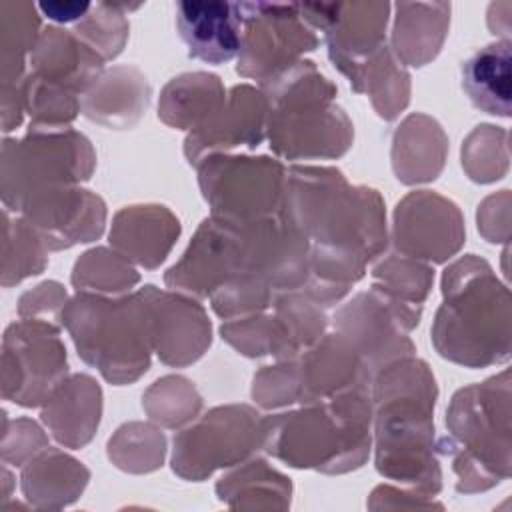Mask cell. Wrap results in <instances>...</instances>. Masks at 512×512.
<instances>
[{
    "label": "cell",
    "instance_id": "cell-1",
    "mask_svg": "<svg viewBox=\"0 0 512 512\" xmlns=\"http://www.w3.org/2000/svg\"><path fill=\"white\" fill-rule=\"evenodd\" d=\"M284 218L310 242L306 286L338 302L386 248V212L374 188L350 186L336 168L292 166Z\"/></svg>",
    "mask_w": 512,
    "mask_h": 512
},
{
    "label": "cell",
    "instance_id": "cell-2",
    "mask_svg": "<svg viewBox=\"0 0 512 512\" xmlns=\"http://www.w3.org/2000/svg\"><path fill=\"white\" fill-rule=\"evenodd\" d=\"M436 396L432 372L414 356L380 368L372 384L376 468L388 478L418 484L426 492L440 488L432 420Z\"/></svg>",
    "mask_w": 512,
    "mask_h": 512
},
{
    "label": "cell",
    "instance_id": "cell-3",
    "mask_svg": "<svg viewBox=\"0 0 512 512\" xmlns=\"http://www.w3.org/2000/svg\"><path fill=\"white\" fill-rule=\"evenodd\" d=\"M444 302L436 312L432 342L440 356L482 368L510 358V294L490 264L466 254L444 270Z\"/></svg>",
    "mask_w": 512,
    "mask_h": 512
},
{
    "label": "cell",
    "instance_id": "cell-4",
    "mask_svg": "<svg viewBox=\"0 0 512 512\" xmlns=\"http://www.w3.org/2000/svg\"><path fill=\"white\" fill-rule=\"evenodd\" d=\"M372 416V394L360 386L300 410L266 416L262 448L296 468L346 472L368 456Z\"/></svg>",
    "mask_w": 512,
    "mask_h": 512
},
{
    "label": "cell",
    "instance_id": "cell-5",
    "mask_svg": "<svg viewBox=\"0 0 512 512\" xmlns=\"http://www.w3.org/2000/svg\"><path fill=\"white\" fill-rule=\"evenodd\" d=\"M260 86L268 100L266 134L278 156L338 158L352 146V122L334 104L336 86L314 62L300 60Z\"/></svg>",
    "mask_w": 512,
    "mask_h": 512
},
{
    "label": "cell",
    "instance_id": "cell-6",
    "mask_svg": "<svg viewBox=\"0 0 512 512\" xmlns=\"http://www.w3.org/2000/svg\"><path fill=\"white\" fill-rule=\"evenodd\" d=\"M78 356L112 384H130L150 366L152 318L148 286L120 298L78 292L60 312Z\"/></svg>",
    "mask_w": 512,
    "mask_h": 512
},
{
    "label": "cell",
    "instance_id": "cell-7",
    "mask_svg": "<svg viewBox=\"0 0 512 512\" xmlns=\"http://www.w3.org/2000/svg\"><path fill=\"white\" fill-rule=\"evenodd\" d=\"M444 452L454 458L458 490H484L510 474V372L458 390L446 414Z\"/></svg>",
    "mask_w": 512,
    "mask_h": 512
},
{
    "label": "cell",
    "instance_id": "cell-8",
    "mask_svg": "<svg viewBox=\"0 0 512 512\" xmlns=\"http://www.w3.org/2000/svg\"><path fill=\"white\" fill-rule=\"evenodd\" d=\"M94 164L96 154L84 134L72 128H30L22 140H4L2 200L8 210H16L34 192L88 180Z\"/></svg>",
    "mask_w": 512,
    "mask_h": 512
},
{
    "label": "cell",
    "instance_id": "cell-9",
    "mask_svg": "<svg viewBox=\"0 0 512 512\" xmlns=\"http://www.w3.org/2000/svg\"><path fill=\"white\" fill-rule=\"evenodd\" d=\"M196 166L200 190L212 208V216L240 224L282 210L286 172L278 160L210 154Z\"/></svg>",
    "mask_w": 512,
    "mask_h": 512
},
{
    "label": "cell",
    "instance_id": "cell-10",
    "mask_svg": "<svg viewBox=\"0 0 512 512\" xmlns=\"http://www.w3.org/2000/svg\"><path fill=\"white\" fill-rule=\"evenodd\" d=\"M242 18V44L236 72L260 84L294 66L318 46L314 28L294 2H236Z\"/></svg>",
    "mask_w": 512,
    "mask_h": 512
},
{
    "label": "cell",
    "instance_id": "cell-11",
    "mask_svg": "<svg viewBox=\"0 0 512 512\" xmlns=\"http://www.w3.org/2000/svg\"><path fill=\"white\" fill-rule=\"evenodd\" d=\"M264 446V418L246 404L218 406L174 436L172 468L182 478L202 480Z\"/></svg>",
    "mask_w": 512,
    "mask_h": 512
},
{
    "label": "cell",
    "instance_id": "cell-12",
    "mask_svg": "<svg viewBox=\"0 0 512 512\" xmlns=\"http://www.w3.org/2000/svg\"><path fill=\"white\" fill-rule=\"evenodd\" d=\"M68 362L60 330L50 320L24 318L4 332L2 396L40 406L66 380Z\"/></svg>",
    "mask_w": 512,
    "mask_h": 512
},
{
    "label": "cell",
    "instance_id": "cell-13",
    "mask_svg": "<svg viewBox=\"0 0 512 512\" xmlns=\"http://www.w3.org/2000/svg\"><path fill=\"white\" fill-rule=\"evenodd\" d=\"M420 314L422 308L370 288L336 312L334 328L354 346L370 374H376L394 360L414 354L406 332L418 326Z\"/></svg>",
    "mask_w": 512,
    "mask_h": 512
},
{
    "label": "cell",
    "instance_id": "cell-14",
    "mask_svg": "<svg viewBox=\"0 0 512 512\" xmlns=\"http://www.w3.org/2000/svg\"><path fill=\"white\" fill-rule=\"evenodd\" d=\"M392 4L366 2H306L302 18L324 32L330 60L350 80L374 52L386 46V26Z\"/></svg>",
    "mask_w": 512,
    "mask_h": 512
},
{
    "label": "cell",
    "instance_id": "cell-15",
    "mask_svg": "<svg viewBox=\"0 0 512 512\" xmlns=\"http://www.w3.org/2000/svg\"><path fill=\"white\" fill-rule=\"evenodd\" d=\"M16 212L40 234L48 250L96 240L106 224L102 198L78 186H56L26 196Z\"/></svg>",
    "mask_w": 512,
    "mask_h": 512
},
{
    "label": "cell",
    "instance_id": "cell-16",
    "mask_svg": "<svg viewBox=\"0 0 512 512\" xmlns=\"http://www.w3.org/2000/svg\"><path fill=\"white\" fill-rule=\"evenodd\" d=\"M464 242V220L454 202L418 190L398 202L394 212V244L400 254L444 262Z\"/></svg>",
    "mask_w": 512,
    "mask_h": 512
},
{
    "label": "cell",
    "instance_id": "cell-17",
    "mask_svg": "<svg viewBox=\"0 0 512 512\" xmlns=\"http://www.w3.org/2000/svg\"><path fill=\"white\" fill-rule=\"evenodd\" d=\"M242 274L240 226L210 216L196 230L182 258L166 272L164 282L194 296H210L226 280Z\"/></svg>",
    "mask_w": 512,
    "mask_h": 512
},
{
    "label": "cell",
    "instance_id": "cell-18",
    "mask_svg": "<svg viewBox=\"0 0 512 512\" xmlns=\"http://www.w3.org/2000/svg\"><path fill=\"white\" fill-rule=\"evenodd\" d=\"M268 100L262 90L240 84L226 94L224 104L202 126L192 130L184 142L190 164L210 154H224L238 146H258L266 136Z\"/></svg>",
    "mask_w": 512,
    "mask_h": 512
},
{
    "label": "cell",
    "instance_id": "cell-19",
    "mask_svg": "<svg viewBox=\"0 0 512 512\" xmlns=\"http://www.w3.org/2000/svg\"><path fill=\"white\" fill-rule=\"evenodd\" d=\"M152 346L158 358L170 366H186L198 360L210 346V320L204 308L178 292H164L148 284Z\"/></svg>",
    "mask_w": 512,
    "mask_h": 512
},
{
    "label": "cell",
    "instance_id": "cell-20",
    "mask_svg": "<svg viewBox=\"0 0 512 512\" xmlns=\"http://www.w3.org/2000/svg\"><path fill=\"white\" fill-rule=\"evenodd\" d=\"M302 404H316L342 392L368 386L370 370L354 346L338 332L324 334L296 356Z\"/></svg>",
    "mask_w": 512,
    "mask_h": 512
},
{
    "label": "cell",
    "instance_id": "cell-21",
    "mask_svg": "<svg viewBox=\"0 0 512 512\" xmlns=\"http://www.w3.org/2000/svg\"><path fill=\"white\" fill-rule=\"evenodd\" d=\"M104 58L72 30L48 26L32 54L30 74L46 84L82 96L104 72Z\"/></svg>",
    "mask_w": 512,
    "mask_h": 512
},
{
    "label": "cell",
    "instance_id": "cell-22",
    "mask_svg": "<svg viewBox=\"0 0 512 512\" xmlns=\"http://www.w3.org/2000/svg\"><path fill=\"white\" fill-rule=\"evenodd\" d=\"M176 28L192 58L224 64L240 54L242 18L234 2H178Z\"/></svg>",
    "mask_w": 512,
    "mask_h": 512
},
{
    "label": "cell",
    "instance_id": "cell-23",
    "mask_svg": "<svg viewBox=\"0 0 512 512\" xmlns=\"http://www.w3.org/2000/svg\"><path fill=\"white\" fill-rule=\"evenodd\" d=\"M178 234L180 222L166 206H126L114 216L110 244L124 258L156 268L166 260Z\"/></svg>",
    "mask_w": 512,
    "mask_h": 512
},
{
    "label": "cell",
    "instance_id": "cell-24",
    "mask_svg": "<svg viewBox=\"0 0 512 512\" xmlns=\"http://www.w3.org/2000/svg\"><path fill=\"white\" fill-rule=\"evenodd\" d=\"M102 414V392L94 378L74 374L44 402L42 420L58 442L80 448L94 436Z\"/></svg>",
    "mask_w": 512,
    "mask_h": 512
},
{
    "label": "cell",
    "instance_id": "cell-25",
    "mask_svg": "<svg viewBox=\"0 0 512 512\" xmlns=\"http://www.w3.org/2000/svg\"><path fill=\"white\" fill-rule=\"evenodd\" d=\"M150 86L144 74L132 66H114L82 94L80 110L108 128H130L144 114Z\"/></svg>",
    "mask_w": 512,
    "mask_h": 512
},
{
    "label": "cell",
    "instance_id": "cell-26",
    "mask_svg": "<svg viewBox=\"0 0 512 512\" xmlns=\"http://www.w3.org/2000/svg\"><path fill=\"white\" fill-rule=\"evenodd\" d=\"M450 2H396L392 54L400 64L424 66L440 52L450 26Z\"/></svg>",
    "mask_w": 512,
    "mask_h": 512
},
{
    "label": "cell",
    "instance_id": "cell-27",
    "mask_svg": "<svg viewBox=\"0 0 512 512\" xmlns=\"http://www.w3.org/2000/svg\"><path fill=\"white\" fill-rule=\"evenodd\" d=\"M392 144V164L400 182H430L442 172L448 138L434 118L426 114L408 116L394 132Z\"/></svg>",
    "mask_w": 512,
    "mask_h": 512
},
{
    "label": "cell",
    "instance_id": "cell-28",
    "mask_svg": "<svg viewBox=\"0 0 512 512\" xmlns=\"http://www.w3.org/2000/svg\"><path fill=\"white\" fill-rule=\"evenodd\" d=\"M510 40H496L462 64V88L470 102L492 116H510Z\"/></svg>",
    "mask_w": 512,
    "mask_h": 512
},
{
    "label": "cell",
    "instance_id": "cell-29",
    "mask_svg": "<svg viewBox=\"0 0 512 512\" xmlns=\"http://www.w3.org/2000/svg\"><path fill=\"white\" fill-rule=\"evenodd\" d=\"M226 92L216 74L188 72L172 78L158 102V116L172 128L196 130L224 104Z\"/></svg>",
    "mask_w": 512,
    "mask_h": 512
},
{
    "label": "cell",
    "instance_id": "cell-30",
    "mask_svg": "<svg viewBox=\"0 0 512 512\" xmlns=\"http://www.w3.org/2000/svg\"><path fill=\"white\" fill-rule=\"evenodd\" d=\"M356 92H366L384 120H394L410 100V76L388 46L374 52L352 74Z\"/></svg>",
    "mask_w": 512,
    "mask_h": 512
},
{
    "label": "cell",
    "instance_id": "cell-31",
    "mask_svg": "<svg viewBox=\"0 0 512 512\" xmlns=\"http://www.w3.org/2000/svg\"><path fill=\"white\" fill-rule=\"evenodd\" d=\"M40 10L32 2L0 4L2 86H20L26 78V56L40 38Z\"/></svg>",
    "mask_w": 512,
    "mask_h": 512
},
{
    "label": "cell",
    "instance_id": "cell-32",
    "mask_svg": "<svg viewBox=\"0 0 512 512\" xmlns=\"http://www.w3.org/2000/svg\"><path fill=\"white\" fill-rule=\"evenodd\" d=\"M88 480V470L60 450L46 448L22 474L26 496H76Z\"/></svg>",
    "mask_w": 512,
    "mask_h": 512
},
{
    "label": "cell",
    "instance_id": "cell-33",
    "mask_svg": "<svg viewBox=\"0 0 512 512\" xmlns=\"http://www.w3.org/2000/svg\"><path fill=\"white\" fill-rule=\"evenodd\" d=\"M140 6L142 4L96 2L90 6L86 16L76 22L72 32L92 50H96L104 60H112L122 52L128 40V12L138 10Z\"/></svg>",
    "mask_w": 512,
    "mask_h": 512
},
{
    "label": "cell",
    "instance_id": "cell-34",
    "mask_svg": "<svg viewBox=\"0 0 512 512\" xmlns=\"http://www.w3.org/2000/svg\"><path fill=\"white\" fill-rule=\"evenodd\" d=\"M46 244L34 226L4 212V254H2V284L12 286L28 276L40 274L46 264Z\"/></svg>",
    "mask_w": 512,
    "mask_h": 512
},
{
    "label": "cell",
    "instance_id": "cell-35",
    "mask_svg": "<svg viewBox=\"0 0 512 512\" xmlns=\"http://www.w3.org/2000/svg\"><path fill=\"white\" fill-rule=\"evenodd\" d=\"M140 274L132 268L128 258L116 250L94 248L82 254L72 272V284L78 292L122 294L138 284Z\"/></svg>",
    "mask_w": 512,
    "mask_h": 512
},
{
    "label": "cell",
    "instance_id": "cell-36",
    "mask_svg": "<svg viewBox=\"0 0 512 512\" xmlns=\"http://www.w3.org/2000/svg\"><path fill=\"white\" fill-rule=\"evenodd\" d=\"M372 276V288L402 304L418 308H422V302L426 300L434 280V272L428 264H422L416 258L404 254H390L378 262L372 270Z\"/></svg>",
    "mask_w": 512,
    "mask_h": 512
},
{
    "label": "cell",
    "instance_id": "cell-37",
    "mask_svg": "<svg viewBox=\"0 0 512 512\" xmlns=\"http://www.w3.org/2000/svg\"><path fill=\"white\" fill-rule=\"evenodd\" d=\"M220 334L230 346H234L244 356L256 358L272 354L278 360H290L284 328L276 316L260 312L240 316L224 322L220 326Z\"/></svg>",
    "mask_w": 512,
    "mask_h": 512
},
{
    "label": "cell",
    "instance_id": "cell-38",
    "mask_svg": "<svg viewBox=\"0 0 512 512\" xmlns=\"http://www.w3.org/2000/svg\"><path fill=\"white\" fill-rule=\"evenodd\" d=\"M166 440L152 424L130 422L116 430L108 442V456L130 472H148L162 464Z\"/></svg>",
    "mask_w": 512,
    "mask_h": 512
},
{
    "label": "cell",
    "instance_id": "cell-39",
    "mask_svg": "<svg viewBox=\"0 0 512 512\" xmlns=\"http://www.w3.org/2000/svg\"><path fill=\"white\" fill-rule=\"evenodd\" d=\"M142 406L154 422L176 428L196 418L202 408V398L190 380L166 376L146 390Z\"/></svg>",
    "mask_w": 512,
    "mask_h": 512
},
{
    "label": "cell",
    "instance_id": "cell-40",
    "mask_svg": "<svg viewBox=\"0 0 512 512\" xmlns=\"http://www.w3.org/2000/svg\"><path fill=\"white\" fill-rule=\"evenodd\" d=\"M462 166L474 182L500 180L508 170V132L482 124L462 146Z\"/></svg>",
    "mask_w": 512,
    "mask_h": 512
},
{
    "label": "cell",
    "instance_id": "cell-41",
    "mask_svg": "<svg viewBox=\"0 0 512 512\" xmlns=\"http://www.w3.org/2000/svg\"><path fill=\"white\" fill-rule=\"evenodd\" d=\"M252 396L262 408H280L300 400V378L296 358L280 360L276 366H264L254 376Z\"/></svg>",
    "mask_w": 512,
    "mask_h": 512
},
{
    "label": "cell",
    "instance_id": "cell-42",
    "mask_svg": "<svg viewBox=\"0 0 512 512\" xmlns=\"http://www.w3.org/2000/svg\"><path fill=\"white\" fill-rule=\"evenodd\" d=\"M4 422V440H2V456L4 460L22 462L26 456L40 452L46 448L48 438L40 430V426L28 418H18L10 424Z\"/></svg>",
    "mask_w": 512,
    "mask_h": 512
},
{
    "label": "cell",
    "instance_id": "cell-43",
    "mask_svg": "<svg viewBox=\"0 0 512 512\" xmlns=\"http://www.w3.org/2000/svg\"><path fill=\"white\" fill-rule=\"evenodd\" d=\"M508 208L510 194L502 190L496 196H490L482 202L478 210V230L490 242H506L508 240Z\"/></svg>",
    "mask_w": 512,
    "mask_h": 512
},
{
    "label": "cell",
    "instance_id": "cell-44",
    "mask_svg": "<svg viewBox=\"0 0 512 512\" xmlns=\"http://www.w3.org/2000/svg\"><path fill=\"white\" fill-rule=\"evenodd\" d=\"M66 306V292L58 282H42L34 290L26 292L20 298L18 312L24 318H34L38 314L56 312Z\"/></svg>",
    "mask_w": 512,
    "mask_h": 512
},
{
    "label": "cell",
    "instance_id": "cell-45",
    "mask_svg": "<svg viewBox=\"0 0 512 512\" xmlns=\"http://www.w3.org/2000/svg\"><path fill=\"white\" fill-rule=\"evenodd\" d=\"M92 2H40L38 10L54 22H80L90 10Z\"/></svg>",
    "mask_w": 512,
    "mask_h": 512
}]
</instances>
